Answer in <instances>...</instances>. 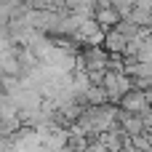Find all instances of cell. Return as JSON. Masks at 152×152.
Listing matches in <instances>:
<instances>
[{"instance_id": "3957f363", "label": "cell", "mask_w": 152, "mask_h": 152, "mask_svg": "<svg viewBox=\"0 0 152 152\" xmlns=\"http://www.w3.org/2000/svg\"><path fill=\"white\" fill-rule=\"evenodd\" d=\"M152 104L150 99H147V91H128L126 96H123V102H120V110H126V112H134V115H142V112H147Z\"/></svg>"}, {"instance_id": "277c9868", "label": "cell", "mask_w": 152, "mask_h": 152, "mask_svg": "<svg viewBox=\"0 0 152 152\" xmlns=\"http://www.w3.org/2000/svg\"><path fill=\"white\" fill-rule=\"evenodd\" d=\"M120 128L128 136H139V134L147 131L144 128V118L142 115H134V112H126V110H120Z\"/></svg>"}, {"instance_id": "6da1fadb", "label": "cell", "mask_w": 152, "mask_h": 152, "mask_svg": "<svg viewBox=\"0 0 152 152\" xmlns=\"http://www.w3.org/2000/svg\"><path fill=\"white\" fill-rule=\"evenodd\" d=\"M104 35H107V29L96 19H86L72 37H75V43L80 48H86V45H104Z\"/></svg>"}, {"instance_id": "9c48e42d", "label": "cell", "mask_w": 152, "mask_h": 152, "mask_svg": "<svg viewBox=\"0 0 152 152\" xmlns=\"http://www.w3.org/2000/svg\"><path fill=\"white\" fill-rule=\"evenodd\" d=\"M86 152H110V150H107V147H104L99 139H94V142L88 144V150H86Z\"/></svg>"}, {"instance_id": "7a4b0ae2", "label": "cell", "mask_w": 152, "mask_h": 152, "mask_svg": "<svg viewBox=\"0 0 152 152\" xmlns=\"http://www.w3.org/2000/svg\"><path fill=\"white\" fill-rule=\"evenodd\" d=\"M80 59H83L86 69H107L112 53L104 45H86V48H80Z\"/></svg>"}, {"instance_id": "5b68a950", "label": "cell", "mask_w": 152, "mask_h": 152, "mask_svg": "<svg viewBox=\"0 0 152 152\" xmlns=\"http://www.w3.org/2000/svg\"><path fill=\"white\" fill-rule=\"evenodd\" d=\"M126 45H128V37H126L118 27L107 29V35H104V48H107L110 53H123Z\"/></svg>"}, {"instance_id": "8992f818", "label": "cell", "mask_w": 152, "mask_h": 152, "mask_svg": "<svg viewBox=\"0 0 152 152\" xmlns=\"http://www.w3.org/2000/svg\"><path fill=\"white\" fill-rule=\"evenodd\" d=\"M104 29H112V27H118L120 21H123V13L115 8V5H107V8H99L96 11V16H94Z\"/></svg>"}, {"instance_id": "52a82bcc", "label": "cell", "mask_w": 152, "mask_h": 152, "mask_svg": "<svg viewBox=\"0 0 152 152\" xmlns=\"http://www.w3.org/2000/svg\"><path fill=\"white\" fill-rule=\"evenodd\" d=\"M88 104H96V107L110 104V94H107V88H104V86H91V88H88Z\"/></svg>"}, {"instance_id": "30bf717a", "label": "cell", "mask_w": 152, "mask_h": 152, "mask_svg": "<svg viewBox=\"0 0 152 152\" xmlns=\"http://www.w3.org/2000/svg\"><path fill=\"white\" fill-rule=\"evenodd\" d=\"M136 5H139V8H144V11H152V0H139Z\"/></svg>"}, {"instance_id": "ba28073f", "label": "cell", "mask_w": 152, "mask_h": 152, "mask_svg": "<svg viewBox=\"0 0 152 152\" xmlns=\"http://www.w3.org/2000/svg\"><path fill=\"white\" fill-rule=\"evenodd\" d=\"M126 19H131V21L139 24V27H152V11H144V8H139V5H136Z\"/></svg>"}]
</instances>
